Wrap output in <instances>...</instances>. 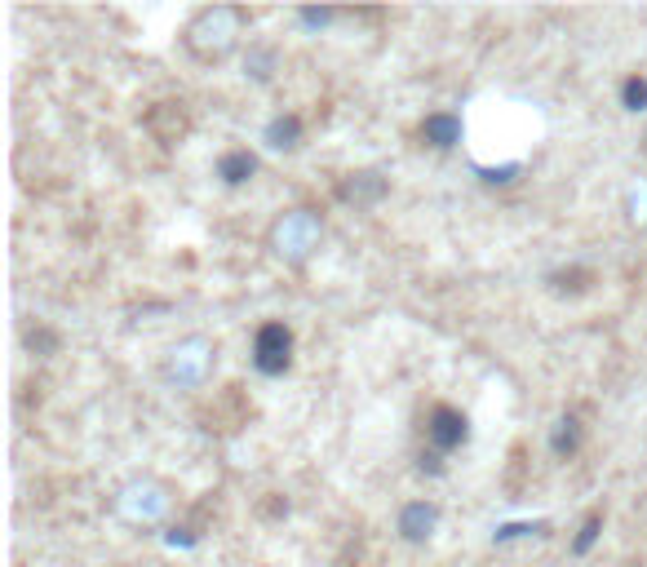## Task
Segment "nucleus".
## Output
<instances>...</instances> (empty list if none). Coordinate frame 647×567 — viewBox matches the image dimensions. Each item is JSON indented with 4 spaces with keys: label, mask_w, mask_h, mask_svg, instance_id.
<instances>
[{
    "label": "nucleus",
    "mask_w": 647,
    "mask_h": 567,
    "mask_svg": "<svg viewBox=\"0 0 647 567\" xmlns=\"http://www.w3.org/2000/svg\"><path fill=\"white\" fill-rule=\"evenodd\" d=\"M244 27H249V9L244 5H204L200 14H191L187 32H182V45H187V54L200 58V63H222V58L235 54Z\"/></svg>",
    "instance_id": "f257e3e1"
},
{
    "label": "nucleus",
    "mask_w": 647,
    "mask_h": 567,
    "mask_svg": "<svg viewBox=\"0 0 647 567\" xmlns=\"http://www.w3.org/2000/svg\"><path fill=\"white\" fill-rule=\"evenodd\" d=\"M320 240H324V218L315 209H289L271 226V253L289 266L311 262L315 249H320Z\"/></svg>",
    "instance_id": "f03ea898"
},
{
    "label": "nucleus",
    "mask_w": 647,
    "mask_h": 567,
    "mask_svg": "<svg viewBox=\"0 0 647 567\" xmlns=\"http://www.w3.org/2000/svg\"><path fill=\"white\" fill-rule=\"evenodd\" d=\"M293 364V328L284 319H266L253 333V368L262 377H284Z\"/></svg>",
    "instance_id": "7ed1b4c3"
},
{
    "label": "nucleus",
    "mask_w": 647,
    "mask_h": 567,
    "mask_svg": "<svg viewBox=\"0 0 647 567\" xmlns=\"http://www.w3.org/2000/svg\"><path fill=\"white\" fill-rule=\"evenodd\" d=\"M213 359H218V350H213L209 337H182V342L169 350V377L178 381V386L195 390L209 381Z\"/></svg>",
    "instance_id": "20e7f679"
},
{
    "label": "nucleus",
    "mask_w": 647,
    "mask_h": 567,
    "mask_svg": "<svg viewBox=\"0 0 647 567\" xmlns=\"http://www.w3.org/2000/svg\"><path fill=\"white\" fill-rule=\"evenodd\" d=\"M116 510L129 523H160L169 514V488L156 479H133L125 492L116 497Z\"/></svg>",
    "instance_id": "39448f33"
},
{
    "label": "nucleus",
    "mask_w": 647,
    "mask_h": 567,
    "mask_svg": "<svg viewBox=\"0 0 647 567\" xmlns=\"http://www.w3.org/2000/svg\"><path fill=\"white\" fill-rule=\"evenodd\" d=\"M426 439H430V452H439V457L457 452L461 443L470 439L466 412L453 408V404H435V408H430V417H426Z\"/></svg>",
    "instance_id": "423d86ee"
},
{
    "label": "nucleus",
    "mask_w": 647,
    "mask_h": 567,
    "mask_svg": "<svg viewBox=\"0 0 647 567\" xmlns=\"http://www.w3.org/2000/svg\"><path fill=\"white\" fill-rule=\"evenodd\" d=\"M386 195H390V182L377 169H355L337 182V200L351 204V209H377Z\"/></svg>",
    "instance_id": "0eeeda50"
},
{
    "label": "nucleus",
    "mask_w": 647,
    "mask_h": 567,
    "mask_svg": "<svg viewBox=\"0 0 647 567\" xmlns=\"http://www.w3.org/2000/svg\"><path fill=\"white\" fill-rule=\"evenodd\" d=\"M439 528V505L435 501H408L404 510H399V536L413 545H426L430 536Z\"/></svg>",
    "instance_id": "6e6552de"
},
{
    "label": "nucleus",
    "mask_w": 647,
    "mask_h": 567,
    "mask_svg": "<svg viewBox=\"0 0 647 567\" xmlns=\"http://www.w3.org/2000/svg\"><path fill=\"white\" fill-rule=\"evenodd\" d=\"M421 138L435 151H453L457 142L466 138V125H461V116H453V111H430V116L421 120Z\"/></svg>",
    "instance_id": "1a4fd4ad"
},
{
    "label": "nucleus",
    "mask_w": 647,
    "mask_h": 567,
    "mask_svg": "<svg viewBox=\"0 0 647 567\" xmlns=\"http://www.w3.org/2000/svg\"><path fill=\"white\" fill-rule=\"evenodd\" d=\"M147 129L156 133L164 147L178 142L182 133H187V111H182V102H160V107H151L147 111Z\"/></svg>",
    "instance_id": "9d476101"
},
{
    "label": "nucleus",
    "mask_w": 647,
    "mask_h": 567,
    "mask_svg": "<svg viewBox=\"0 0 647 567\" xmlns=\"http://www.w3.org/2000/svg\"><path fill=\"white\" fill-rule=\"evenodd\" d=\"M218 178L227 187H244V182L258 178V156L249 147H235V151H222L218 156Z\"/></svg>",
    "instance_id": "9b49d317"
},
{
    "label": "nucleus",
    "mask_w": 647,
    "mask_h": 567,
    "mask_svg": "<svg viewBox=\"0 0 647 567\" xmlns=\"http://www.w3.org/2000/svg\"><path fill=\"white\" fill-rule=\"evenodd\" d=\"M581 439H585L581 417H577V412H563V417L554 421V430H550V452L559 461H568V457H577V452H581Z\"/></svg>",
    "instance_id": "f8f14e48"
},
{
    "label": "nucleus",
    "mask_w": 647,
    "mask_h": 567,
    "mask_svg": "<svg viewBox=\"0 0 647 567\" xmlns=\"http://www.w3.org/2000/svg\"><path fill=\"white\" fill-rule=\"evenodd\" d=\"M262 138H266V147H271V151H297V147H302V120H297L293 111L271 116V120H266V129H262Z\"/></svg>",
    "instance_id": "ddd939ff"
},
{
    "label": "nucleus",
    "mask_w": 647,
    "mask_h": 567,
    "mask_svg": "<svg viewBox=\"0 0 647 567\" xmlns=\"http://www.w3.org/2000/svg\"><path fill=\"white\" fill-rule=\"evenodd\" d=\"M590 284H594V271H585V266H568V271L550 275V288L559 297H581V293H590Z\"/></svg>",
    "instance_id": "4468645a"
},
{
    "label": "nucleus",
    "mask_w": 647,
    "mask_h": 567,
    "mask_svg": "<svg viewBox=\"0 0 647 567\" xmlns=\"http://www.w3.org/2000/svg\"><path fill=\"white\" fill-rule=\"evenodd\" d=\"M275 63H280V54H275L271 45H253L249 58H244V76H253L258 85H266V80L275 76Z\"/></svg>",
    "instance_id": "2eb2a0df"
},
{
    "label": "nucleus",
    "mask_w": 647,
    "mask_h": 567,
    "mask_svg": "<svg viewBox=\"0 0 647 567\" xmlns=\"http://www.w3.org/2000/svg\"><path fill=\"white\" fill-rule=\"evenodd\" d=\"M599 536H603V514H599V510H590V514L581 519L577 536H572V554H577V559H585V554H590L594 545H599Z\"/></svg>",
    "instance_id": "dca6fc26"
},
{
    "label": "nucleus",
    "mask_w": 647,
    "mask_h": 567,
    "mask_svg": "<svg viewBox=\"0 0 647 567\" xmlns=\"http://www.w3.org/2000/svg\"><path fill=\"white\" fill-rule=\"evenodd\" d=\"M550 523H501L492 532V545H510V541H528V536H546Z\"/></svg>",
    "instance_id": "f3484780"
},
{
    "label": "nucleus",
    "mask_w": 647,
    "mask_h": 567,
    "mask_svg": "<svg viewBox=\"0 0 647 567\" xmlns=\"http://www.w3.org/2000/svg\"><path fill=\"white\" fill-rule=\"evenodd\" d=\"M621 107L634 111V116L647 111V76H630V80H625V85H621Z\"/></svg>",
    "instance_id": "a211bd4d"
},
{
    "label": "nucleus",
    "mask_w": 647,
    "mask_h": 567,
    "mask_svg": "<svg viewBox=\"0 0 647 567\" xmlns=\"http://www.w3.org/2000/svg\"><path fill=\"white\" fill-rule=\"evenodd\" d=\"M475 173H479V182H484V187H510V182L523 173V164H501V169H484V164H479Z\"/></svg>",
    "instance_id": "6ab92c4d"
},
{
    "label": "nucleus",
    "mask_w": 647,
    "mask_h": 567,
    "mask_svg": "<svg viewBox=\"0 0 647 567\" xmlns=\"http://www.w3.org/2000/svg\"><path fill=\"white\" fill-rule=\"evenodd\" d=\"M333 9H297V23L306 27V32H324L328 23H333Z\"/></svg>",
    "instance_id": "aec40b11"
},
{
    "label": "nucleus",
    "mask_w": 647,
    "mask_h": 567,
    "mask_svg": "<svg viewBox=\"0 0 647 567\" xmlns=\"http://www.w3.org/2000/svg\"><path fill=\"white\" fill-rule=\"evenodd\" d=\"M164 541H169L173 550H191V545H195V532H191V528H169V532H164Z\"/></svg>",
    "instance_id": "412c9836"
},
{
    "label": "nucleus",
    "mask_w": 647,
    "mask_h": 567,
    "mask_svg": "<svg viewBox=\"0 0 647 567\" xmlns=\"http://www.w3.org/2000/svg\"><path fill=\"white\" fill-rule=\"evenodd\" d=\"M27 346H32V350H58V337H54V333H45V328H40V333H32V337H27Z\"/></svg>",
    "instance_id": "4be33fe9"
},
{
    "label": "nucleus",
    "mask_w": 647,
    "mask_h": 567,
    "mask_svg": "<svg viewBox=\"0 0 647 567\" xmlns=\"http://www.w3.org/2000/svg\"><path fill=\"white\" fill-rule=\"evenodd\" d=\"M421 470H426V474H444V457H439V452H421Z\"/></svg>",
    "instance_id": "5701e85b"
},
{
    "label": "nucleus",
    "mask_w": 647,
    "mask_h": 567,
    "mask_svg": "<svg viewBox=\"0 0 647 567\" xmlns=\"http://www.w3.org/2000/svg\"><path fill=\"white\" fill-rule=\"evenodd\" d=\"M643 147H647V138H643Z\"/></svg>",
    "instance_id": "b1692460"
}]
</instances>
